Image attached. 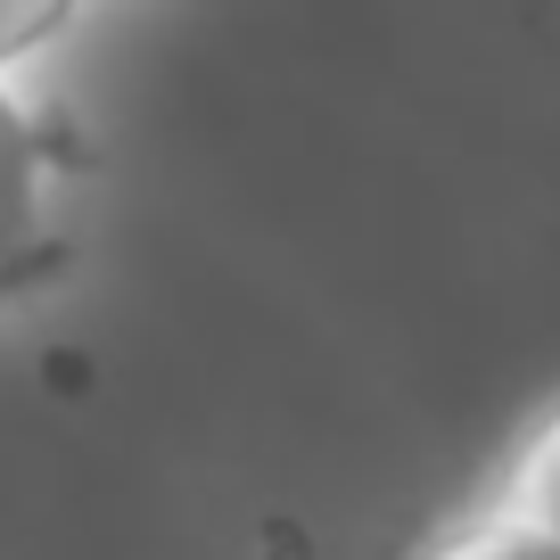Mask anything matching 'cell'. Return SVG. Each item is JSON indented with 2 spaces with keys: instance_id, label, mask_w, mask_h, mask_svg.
I'll return each instance as SVG.
<instances>
[{
  "instance_id": "cell-1",
  "label": "cell",
  "mask_w": 560,
  "mask_h": 560,
  "mask_svg": "<svg viewBox=\"0 0 560 560\" xmlns=\"http://www.w3.org/2000/svg\"><path fill=\"white\" fill-rule=\"evenodd\" d=\"M83 165L74 132L0 74V305L67 272V182Z\"/></svg>"
},
{
  "instance_id": "cell-2",
  "label": "cell",
  "mask_w": 560,
  "mask_h": 560,
  "mask_svg": "<svg viewBox=\"0 0 560 560\" xmlns=\"http://www.w3.org/2000/svg\"><path fill=\"white\" fill-rule=\"evenodd\" d=\"M420 560H560V527H544V520H527L520 503L487 494L478 511L445 520L438 536L420 544Z\"/></svg>"
},
{
  "instance_id": "cell-3",
  "label": "cell",
  "mask_w": 560,
  "mask_h": 560,
  "mask_svg": "<svg viewBox=\"0 0 560 560\" xmlns=\"http://www.w3.org/2000/svg\"><path fill=\"white\" fill-rule=\"evenodd\" d=\"M503 503H520L527 520H544V527H560V412L544 420L536 438L511 454V470H503Z\"/></svg>"
},
{
  "instance_id": "cell-4",
  "label": "cell",
  "mask_w": 560,
  "mask_h": 560,
  "mask_svg": "<svg viewBox=\"0 0 560 560\" xmlns=\"http://www.w3.org/2000/svg\"><path fill=\"white\" fill-rule=\"evenodd\" d=\"M74 18H83V0H0V74H18L25 58H42Z\"/></svg>"
}]
</instances>
